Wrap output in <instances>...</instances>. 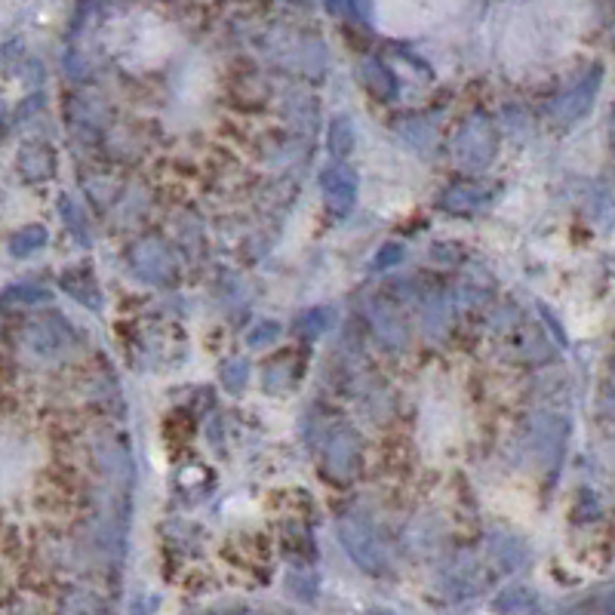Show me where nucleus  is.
<instances>
[{
    "instance_id": "obj_17",
    "label": "nucleus",
    "mask_w": 615,
    "mask_h": 615,
    "mask_svg": "<svg viewBox=\"0 0 615 615\" xmlns=\"http://www.w3.org/2000/svg\"><path fill=\"white\" fill-rule=\"evenodd\" d=\"M280 336V326L274 320H265V323H256L250 333H246V345L250 348H262V345H271L274 339Z\"/></svg>"
},
{
    "instance_id": "obj_3",
    "label": "nucleus",
    "mask_w": 615,
    "mask_h": 615,
    "mask_svg": "<svg viewBox=\"0 0 615 615\" xmlns=\"http://www.w3.org/2000/svg\"><path fill=\"white\" fill-rule=\"evenodd\" d=\"M600 74H603V68L588 71L569 93H563L560 99L551 102L548 114H551V120L557 123V127H572V123L582 120L591 111V105L597 99V90H600V80H603Z\"/></svg>"
},
{
    "instance_id": "obj_10",
    "label": "nucleus",
    "mask_w": 615,
    "mask_h": 615,
    "mask_svg": "<svg viewBox=\"0 0 615 615\" xmlns=\"http://www.w3.org/2000/svg\"><path fill=\"white\" fill-rule=\"evenodd\" d=\"M489 191L477 188V185H453L440 194V210L453 213V216H471L486 203Z\"/></svg>"
},
{
    "instance_id": "obj_16",
    "label": "nucleus",
    "mask_w": 615,
    "mask_h": 615,
    "mask_svg": "<svg viewBox=\"0 0 615 615\" xmlns=\"http://www.w3.org/2000/svg\"><path fill=\"white\" fill-rule=\"evenodd\" d=\"M336 320V314H333V308H311L305 317H302V323H299V330L305 333V336H320V333H326L330 330V323Z\"/></svg>"
},
{
    "instance_id": "obj_11",
    "label": "nucleus",
    "mask_w": 615,
    "mask_h": 615,
    "mask_svg": "<svg viewBox=\"0 0 615 615\" xmlns=\"http://www.w3.org/2000/svg\"><path fill=\"white\" fill-rule=\"evenodd\" d=\"M326 145H330L333 157H348L357 145V133H354V120L348 114H336L330 123V133H326Z\"/></svg>"
},
{
    "instance_id": "obj_6",
    "label": "nucleus",
    "mask_w": 615,
    "mask_h": 615,
    "mask_svg": "<svg viewBox=\"0 0 615 615\" xmlns=\"http://www.w3.org/2000/svg\"><path fill=\"white\" fill-rule=\"evenodd\" d=\"M130 265L136 268V274L142 280H151V283H167L176 274L170 250L163 243H157V240L136 243L133 250H130Z\"/></svg>"
},
{
    "instance_id": "obj_4",
    "label": "nucleus",
    "mask_w": 615,
    "mask_h": 615,
    "mask_svg": "<svg viewBox=\"0 0 615 615\" xmlns=\"http://www.w3.org/2000/svg\"><path fill=\"white\" fill-rule=\"evenodd\" d=\"M320 191L326 200V210L336 219H345L357 203V176L345 163H330L320 170Z\"/></svg>"
},
{
    "instance_id": "obj_1",
    "label": "nucleus",
    "mask_w": 615,
    "mask_h": 615,
    "mask_svg": "<svg viewBox=\"0 0 615 615\" xmlns=\"http://www.w3.org/2000/svg\"><path fill=\"white\" fill-rule=\"evenodd\" d=\"M339 542L363 572H373V576H379V572L388 569V551L379 539V532H376L373 523H366L363 517L348 514V517L339 520Z\"/></svg>"
},
{
    "instance_id": "obj_13",
    "label": "nucleus",
    "mask_w": 615,
    "mask_h": 615,
    "mask_svg": "<svg viewBox=\"0 0 615 615\" xmlns=\"http://www.w3.org/2000/svg\"><path fill=\"white\" fill-rule=\"evenodd\" d=\"M496 609H499V612H536V609H539V600H536V594H532L529 588L511 585V588H505V591L496 597Z\"/></svg>"
},
{
    "instance_id": "obj_2",
    "label": "nucleus",
    "mask_w": 615,
    "mask_h": 615,
    "mask_svg": "<svg viewBox=\"0 0 615 615\" xmlns=\"http://www.w3.org/2000/svg\"><path fill=\"white\" fill-rule=\"evenodd\" d=\"M453 151H456V160L459 167L465 170H486L492 157L499 151V133L496 127L486 120V117H468L462 123V130L456 133V142H453Z\"/></svg>"
},
{
    "instance_id": "obj_14",
    "label": "nucleus",
    "mask_w": 615,
    "mask_h": 615,
    "mask_svg": "<svg viewBox=\"0 0 615 615\" xmlns=\"http://www.w3.org/2000/svg\"><path fill=\"white\" fill-rule=\"evenodd\" d=\"M219 379H222V388L231 391V394H240L246 388V382H250V363H246L243 357H231L222 363L219 369Z\"/></svg>"
},
{
    "instance_id": "obj_20",
    "label": "nucleus",
    "mask_w": 615,
    "mask_h": 615,
    "mask_svg": "<svg viewBox=\"0 0 615 615\" xmlns=\"http://www.w3.org/2000/svg\"><path fill=\"white\" fill-rule=\"evenodd\" d=\"M290 591H299V597L302 600H311L314 597V591H317V585H314V579L311 576H302V572H296V576H290Z\"/></svg>"
},
{
    "instance_id": "obj_18",
    "label": "nucleus",
    "mask_w": 615,
    "mask_h": 615,
    "mask_svg": "<svg viewBox=\"0 0 615 615\" xmlns=\"http://www.w3.org/2000/svg\"><path fill=\"white\" fill-rule=\"evenodd\" d=\"M400 262H403V246L400 243H385L369 265H373V271H388V268H394Z\"/></svg>"
},
{
    "instance_id": "obj_15",
    "label": "nucleus",
    "mask_w": 615,
    "mask_h": 615,
    "mask_svg": "<svg viewBox=\"0 0 615 615\" xmlns=\"http://www.w3.org/2000/svg\"><path fill=\"white\" fill-rule=\"evenodd\" d=\"M489 551H492V557L499 560V566H505V569H517L529 560L523 542H517V539H496V545H489Z\"/></svg>"
},
{
    "instance_id": "obj_19",
    "label": "nucleus",
    "mask_w": 615,
    "mask_h": 615,
    "mask_svg": "<svg viewBox=\"0 0 615 615\" xmlns=\"http://www.w3.org/2000/svg\"><path fill=\"white\" fill-rule=\"evenodd\" d=\"M65 290H68L71 296H77L84 305L99 308V293L93 290V286H84V283H77V280H65Z\"/></svg>"
},
{
    "instance_id": "obj_21",
    "label": "nucleus",
    "mask_w": 615,
    "mask_h": 615,
    "mask_svg": "<svg viewBox=\"0 0 615 615\" xmlns=\"http://www.w3.org/2000/svg\"><path fill=\"white\" fill-rule=\"evenodd\" d=\"M16 296H22L19 302H37V299H44L47 293L37 290V286H10V290H7V302L16 299Z\"/></svg>"
},
{
    "instance_id": "obj_8",
    "label": "nucleus",
    "mask_w": 615,
    "mask_h": 615,
    "mask_svg": "<svg viewBox=\"0 0 615 615\" xmlns=\"http://www.w3.org/2000/svg\"><path fill=\"white\" fill-rule=\"evenodd\" d=\"M360 80L369 96H376L379 102H394L397 99V77L394 71L379 62V59H363L360 65Z\"/></svg>"
},
{
    "instance_id": "obj_9",
    "label": "nucleus",
    "mask_w": 615,
    "mask_h": 615,
    "mask_svg": "<svg viewBox=\"0 0 615 615\" xmlns=\"http://www.w3.org/2000/svg\"><path fill=\"white\" fill-rule=\"evenodd\" d=\"M369 323H373L376 336L391 345V348H403L406 345V323L400 320V314L385 305V302H373L369 305Z\"/></svg>"
},
{
    "instance_id": "obj_7",
    "label": "nucleus",
    "mask_w": 615,
    "mask_h": 615,
    "mask_svg": "<svg viewBox=\"0 0 615 615\" xmlns=\"http://www.w3.org/2000/svg\"><path fill=\"white\" fill-rule=\"evenodd\" d=\"M19 173L22 179L28 182H44L56 173V151L53 145H44V142H31V145H22L19 151Z\"/></svg>"
},
{
    "instance_id": "obj_22",
    "label": "nucleus",
    "mask_w": 615,
    "mask_h": 615,
    "mask_svg": "<svg viewBox=\"0 0 615 615\" xmlns=\"http://www.w3.org/2000/svg\"><path fill=\"white\" fill-rule=\"evenodd\" d=\"M606 609H612V612H615V597H612V600L606 603Z\"/></svg>"
},
{
    "instance_id": "obj_12",
    "label": "nucleus",
    "mask_w": 615,
    "mask_h": 615,
    "mask_svg": "<svg viewBox=\"0 0 615 615\" xmlns=\"http://www.w3.org/2000/svg\"><path fill=\"white\" fill-rule=\"evenodd\" d=\"M47 246V228L44 225H25L10 237V250L13 256H31Z\"/></svg>"
},
{
    "instance_id": "obj_5",
    "label": "nucleus",
    "mask_w": 615,
    "mask_h": 615,
    "mask_svg": "<svg viewBox=\"0 0 615 615\" xmlns=\"http://www.w3.org/2000/svg\"><path fill=\"white\" fill-rule=\"evenodd\" d=\"M323 468L333 480H351L360 468V440L354 431L342 428L323 446Z\"/></svg>"
}]
</instances>
